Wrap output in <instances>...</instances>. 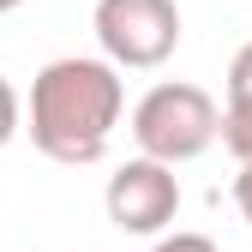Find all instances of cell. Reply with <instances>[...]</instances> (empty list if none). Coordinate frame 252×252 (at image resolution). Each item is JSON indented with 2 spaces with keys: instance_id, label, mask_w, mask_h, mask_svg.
<instances>
[{
  "instance_id": "30bf717a",
  "label": "cell",
  "mask_w": 252,
  "mask_h": 252,
  "mask_svg": "<svg viewBox=\"0 0 252 252\" xmlns=\"http://www.w3.org/2000/svg\"><path fill=\"white\" fill-rule=\"evenodd\" d=\"M12 6H18V0H0V12H12Z\"/></svg>"
},
{
  "instance_id": "ba28073f",
  "label": "cell",
  "mask_w": 252,
  "mask_h": 252,
  "mask_svg": "<svg viewBox=\"0 0 252 252\" xmlns=\"http://www.w3.org/2000/svg\"><path fill=\"white\" fill-rule=\"evenodd\" d=\"M156 252H216V246H210L204 234H174V240H162Z\"/></svg>"
},
{
  "instance_id": "7a4b0ae2",
  "label": "cell",
  "mask_w": 252,
  "mask_h": 252,
  "mask_svg": "<svg viewBox=\"0 0 252 252\" xmlns=\"http://www.w3.org/2000/svg\"><path fill=\"white\" fill-rule=\"evenodd\" d=\"M138 144L156 162H180V156H198L216 138V102L198 84H156L132 114Z\"/></svg>"
},
{
  "instance_id": "9c48e42d",
  "label": "cell",
  "mask_w": 252,
  "mask_h": 252,
  "mask_svg": "<svg viewBox=\"0 0 252 252\" xmlns=\"http://www.w3.org/2000/svg\"><path fill=\"white\" fill-rule=\"evenodd\" d=\"M234 204H240V216L252 222V162L240 168V180H234Z\"/></svg>"
},
{
  "instance_id": "277c9868",
  "label": "cell",
  "mask_w": 252,
  "mask_h": 252,
  "mask_svg": "<svg viewBox=\"0 0 252 252\" xmlns=\"http://www.w3.org/2000/svg\"><path fill=\"white\" fill-rule=\"evenodd\" d=\"M174 210H180V186H174V174L156 162V156L150 162H126L108 180V216L126 234H156Z\"/></svg>"
},
{
  "instance_id": "3957f363",
  "label": "cell",
  "mask_w": 252,
  "mask_h": 252,
  "mask_svg": "<svg viewBox=\"0 0 252 252\" xmlns=\"http://www.w3.org/2000/svg\"><path fill=\"white\" fill-rule=\"evenodd\" d=\"M96 36L126 66H156L180 42L174 0H96Z\"/></svg>"
},
{
  "instance_id": "52a82bcc",
  "label": "cell",
  "mask_w": 252,
  "mask_h": 252,
  "mask_svg": "<svg viewBox=\"0 0 252 252\" xmlns=\"http://www.w3.org/2000/svg\"><path fill=\"white\" fill-rule=\"evenodd\" d=\"M12 126H18V96H12V84L0 78V144L12 138Z\"/></svg>"
},
{
  "instance_id": "6da1fadb",
  "label": "cell",
  "mask_w": 252,
  "mask_h": 252,
  "mask_svg": "<svg viewBox=\"0 0 252 252\" xmlns=\"http://www.w3.org/2000/svg\"><path fill=\"white\" fill-rule=\"evenodd\" d=\"M120 114V78L102 60H54L30 90V138L54 162H96Z\"/></svg>"
},
{
  "instance_id": "5b68a950",
  "label": "cell",
  "mask_w": 252,
  "mask_h": 252,
  "mask_svg": "<svg viewBox=\"0 0 252 252\" xmlns=\"http://www.w3.org/2000/svg\"><path fill=\"white\" fill-rule=\"evenodd\" d=\"M222 138L240 162H252V96H228V114H222Z\"/></svg>"
},
{
  "instance_id": "8992f818",
  "label": "cell",
  "mask_w": 252,
  "mask_h": 252,
  "mask_svg": "<svg viewBox=\"0 0 252 252\" xmlns=\"http://www.w3.org/2000/svg\"><path fill=\"white\" fill-rule=\"evenodd\" d=\"M228 96H252V42L234 54V66H228Z\"/></svg>"
}]
</instances>
